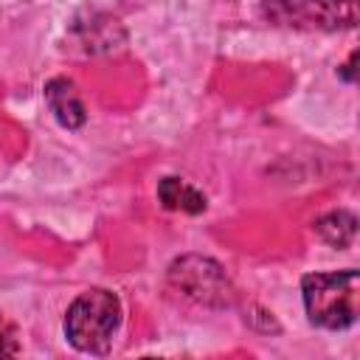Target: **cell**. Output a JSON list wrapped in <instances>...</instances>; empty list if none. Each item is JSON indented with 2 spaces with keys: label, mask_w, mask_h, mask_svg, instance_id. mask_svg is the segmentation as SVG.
Returning <instances> with one entry per match:
<instances>
[{
  "label": "cell",
  "mask_w": 360,
  "mask_h": 360,
  "mask_svg": "<svg viewBox=\"0 0 360 360\" xmlns=\"http://www.w3.org/2000/svg\"><path fill=\"white\" fill-rule=\"evenodd\" d=\"M304 309L312 326L321 329H349L360 312V276L357 270L338 273H307L301 278Z\"/></svg>",
  "instance_id": "obj_1"
},
{
  "label": "cell",
  "mask_w": 360,
  "mask_h": 360,
  "mask_svg": "<svg viewBox=\"0 0 360 360\" xmlns=\"http://www.w3.org/2000/svg\"><path fill=\"white\" fill-rule=\"evenodd\" d=\"M121 323V301L104 287L84 290L73 298L65 315V338L84 354H107Z\"/></svg>",
  "instance_id": "obj_2"
},
{
  "label": "cell",
  "mask_w": 360,
  "mask_h": 360,
  "mask_svg": "<svg viewBox=\"0 0 360 360\" xmlns=\"http://www.w3.org/2000/svg\"><path fill=\"white\" fill-rule=\"evenodd\" d=\"M166 281L177 295H183L197 307L228 309L236 301V290L228 273L222 270V264L200 253H186L174 259L166 270Z\"/></svg>",
  "instance_id": "obj_3"
},
{
  "label": "cell",
  "mask_w": 360,
  "mask_h": 360,
  "mask_svg": "<svg viewBox=\"0 0 360 360\" xmlns=\"http://www.w3.org/2000/svg\"><path fill=\"white\" fill-rule=\"evenodd\" d=\"M262 17L301 31H349L360 20L357 0H264Z\"/></svg>",
  "instance_id": "obj_4"
},
{
  "label": "cell",
  "mask_w": 360,
  "mask_h": 360,
  "mask_svg": "<svg viewBox=\"0 0 360 360\" xmlns=\"http://www.w3.org/2000/svg\"><path fill=\"white\" fill-rule=\"evenodd\" d=\"M76 37L90 53H107L127 42L124 25L110 14H90L84 22L76 25Z\"/></svg>",
  "instance_id": "obj_5"
},
{
  "label": "cell",
  "mask_w": 360,
  "mask_h": 360,
  "mask_svg": "<svg viewBox=\"0 0 360 360\" xmlns=\"http://www.w3.org/2000/svg\"><path fill=\"white\" fill-rule=\"evenodd\" d=\"M45 101H48V110L53 112V118L65 129H79L87 121L84 104H82L73 82H68V79H51L45 84Z\"/></svg>",
  "instance_id": "obj_6"
},
{
  "label": "cell",
  "mask_w": 360,
  "mask_h": 360,
  "mask_svg": "<svg viewBox=\"0 0 360 360\" xmlns=\"http://www.w3.org/2000/svg\"><path fill=\"white\" fill-rule=\"evenodd\" d=\"M158 200L169 211H183V214L205 211V197L191 183H186L183 177H163L158 183Z\"/></svg>",
  "instance_id": "obj_7"
},
{
  "label": "cell",
  "mask_w": 360,
  "mask_h": 360,
  "mask_svg": "<svg viewBox=\"0 0 360 360\" xmlns=\"http://www.w3.org/2000/svg\"><path fill=\"white\" fill-rule=\"evenodd\" d=\"M315 233H318V239L326 242L329 248L343 250V248H349V245L354 242L357 217H354L352 211H343V208L329 211V214H323V217L315 222Z\"/></svg>",
  "instance_id": "obj_8"
},
{
  "label": "cell",
  "mask_w": 360,
  "mask_h": 360,
  "mask_svg": "<svg viewBox=\"0 0 360 360\" xmlns=\"http://www.w3.org/2000/svg\"><path fill=\"white\" fill-rule=\"evenodd\" d=\"M17 352H20L17 329H14V323L0 312V357H14Z\"/></svg>",
  "instance_id": "obj_9"
},
{
  "label": "cell",
  "mask_w": 360,
  "mask_h": 360,
  "mask_svg": "<svg viewBox=\"0 0 360 360\" xmlns=\"http://www.w3.org/2000/svg\"><path fill=\"white\" fill-rule=\"evenodd\" d=\"M245 321H248L253 329H259V332H278V329H281V326L276 323V318H273L267 309H262V307H253Z\"/></svg>",
  "instance_id": "obj_10"
},
{
  "label": "cell",
  "mask_w": 360,
  "mask_h": 360,
  "mask_svg": "<svg viewBox=\"0 0 360 360\" xmlns=\"http://www.w3.org/2000/svg\"><path fill=\"white\" fill-rule=\"evenodd\" d=\"M354 62H357V53H352V56H349V62L340 68V79H346V82H354Z\"/></svg>",
  "instance_id": "obj_11"
}]
</instances>
